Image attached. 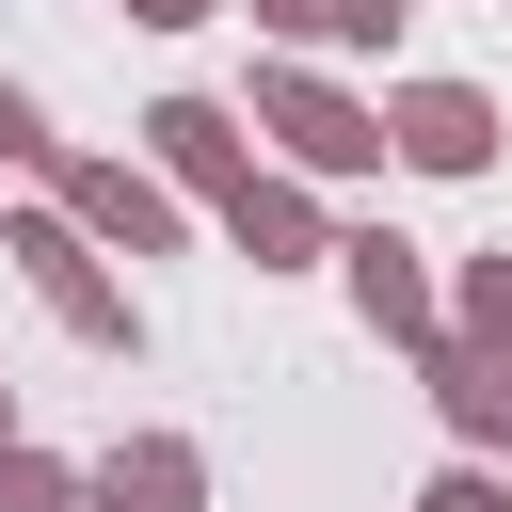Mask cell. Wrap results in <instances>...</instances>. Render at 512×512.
I'll return each instance as SVG.
<instances>
[{
  "instance_id": "16",
  "label": "cell",
  "mask_w": 512,
  "mask_h": 512,
  "mask_svg": "<svg viewBox=\"0 0 512 512\" xmlns=\"http://www.w3.org/2000/svg\"><path fill=\"white\" fill-rule=\"evenodd\" d=\"M0 448H16V384H0Z\"/></svg>"
},
{
  "instance_id": "1",
  "label": "cell",
  "mask_w": 512,
  "mask_h": 512,
  "mask_svg": "<svg viewBox=\"0 0 512 512\" xmlns=\"http://www.w3.org/2000/svg\"><path fill=\"white\" fill-rule=\"evenodd\" d=\"M0 256L32 272V304H48L80 352H144V304H128V272H112V256H96L64 208H16V224H0Z\"/></svg>"
},
{
  "instance_id": "14",
  "label": "cell",
  "mask_w": 512,
  "mask_h": 512,
  "mask_svg": "<svg viewBox=\"0 0 512 512\" xmlns=\"http://www.w3.org/2000/svg\"><path fill=\"white\" fill-rule=\"evenodd\" d=\"M416 512H512V480H496V464H432V480H416Z\"/></svg>"
},
{
  "instance_id": "13",
  "label": "cell",
  "mask_w": 512,
  "mask_h": 512,
  "mask_svg": "<svg viewBox=\"0 0 512 512\" xmlns=\"http://www.w3.org/2000/svg\"><path fill=\"white\" fill-rule=\"evenodd\" d=\"M0 160H16V176H64V128H48L16 80H0Z\"/></svg>"
},
{
  "instance_id": "6",
  "label": "cell",
  "mask_w": 512,
  "mask_h": 512,
  "mask_svg": "<svg viewBox=\"0 0 512 512\" xmlns=\"http://www.w3.org/2000/svg\"><path fill=\"white\" fill-rule=\"evenodd\" d=\"M144 176H160V192L240 208V192H256V144H240V112H224V96H160V112H144Z\"/></svg>"
},
{
  "instance_id": "15",
  "label": "cell",
  "mask_w": 512,
  "mask_h": 512,
  "mask_svg": "<svg viewBox=\"0 0 512 512\" xmlns=\"http://www.w3.org/2000/svg\"><path fill=\"white\" fill-rule=\"evenodd\" d=\"M128 16H144V32H192V16H224V0H128Z\"/></svg>"
},
{
  "instance_id": "10",
  "label": "cell",
  "mask_w": 512,
  "mask_h": 512,
  "mask_svg": "<svg viewBox=\"0 0 512 512\" xmlns=\"http://www.w3.org/2000/svg\"><path fill=\"white\" fill-rule=\"evenodd\" d=\"M400 16H416V0H256V32L304 48V64H320V48H384Z\"/></svg>"
},
{
  "instance_id": "7",
  "label": "cell",
  "mask_w": 512,
  "mask_h": 512,
  "mask_svg": "<svg viewBox=\"0 0 512 512\" xmlns=\"http://www.w3.org/2000/svg\"><path fill=\"white\" fill-rule=\"evenodd\" d=\"M80 512H208V448L192 432H112L80 464Z\"/></svg>"
},
{
  "instance_id": "5",
  "label": "cell",
  "mask_w": 512,
  "mask_h": 512,
  "mask_svg": "<svg viewBox=\"0 0 512 512\" xmlns=\"http://www.w3.org/2000/svg\"><path fill=\"white\" fill-rule=\"evenodd\" d=\"M384 160H416V176H496V96H480V80H400V96H384Z\"/></svg>"
},
{
  "instance_id": "4",
  "label": "cell",
  "mask_w": 512,
  "mask_h": 512,
  "mask_svg": "<svg viewBox=\"0 0 512 512\" xmlns=\"http://www.w3.org/2000/svg\"><path fill=\"white\" fill-rule=\"evenodd\" d=\"M48 208H64V224H80L96 256H176V192H160L144 160H80V144H64Z\"/></svg>"
},
{
  "instance_id": "2",
  "label": "cell",
  "mask_w": 512,
  "mask_h": 512,
  "mask_svg": "<svg viewBox=\"0 0 512 512\" xmlns=\"http://www.w3.org/2000/svg\"><path fill=\"white\" fill-rule=\"evenodd\" d=\"M256 128L288 144V176H368V160H384V112H368V96H336L304 48H272V64H256Z\"/></svg>"
},
{
  "instance_id": "3",
  "label": "cell",
  "mask_w": 512,
  "mask_h": 512,
  "mask_svg": "<svg viewBox=\"0 0 512 512\" xmlns=\"http://www.w3.org/2000/svg\"><path fill=\"white\" fill-rule=\"evenodd\" d=\"M336 288H352V320H368V336H400V352H432V336H448V288H432V256H416L400 224H336Z\"/></svg>"
},
{
  "instance_id": "11",
  "label": "cell",
  "mask_w": 512,
  "mask_h": 512,
  "mask_svg": "<svg viewBox=\"0 0 512 512\" xmlns=\"http://www.w3.org/2000/svg\"><path fill=\"white\" fill-rule=\"evenodd\" d=\"M448 336H480V352H512V256H464V304H448Z\"/></svg>"
},
{
  "instance_id": "12",
  "label": "cell",
  "mask_w": 512,
  "mask_h": 512,
  "mask_svg": "<svg viewBox=\"0 0 512 512\" xmlns=\"http://www.w3.org/2000/svg\"><path fill=\"white\" fill-rule=\"evenodd\" d=\"M0 512H80V464H48V448L16 432V448H0Z\"/></svg>"
},
{
  "instance_id": "9",
  "label": "cell",
  "mask_w": 512,
  "mask_h": 512,
  "mask_svg": "<svg viewBox=\"0 0 512 512\" xmlns=\"http://www.w3.org/2000/svg\"><path fill=\"white\" fill-rule=\"evenodd\" d=\"M416 368H432V416H448L464 448H512V352H480V336H432Z\"/></svg>"
},
{
  "instance_id": "8",
  "label": "cell",
  "mask_w": 512,
  "mask_h": 512,
  "mask_svg": "<svg viewBox=\"0 0 512 512\" xmlns=\"http://www.w3.org/2000/svg\"><path fill=\"white\" fill-rule=\"evenodd\" d=\"M224 240H240L256 272H304V256H336V224H320V192H304V176H272V160H256V192L224 208Z\"/></svg>"
}]
</instances>
